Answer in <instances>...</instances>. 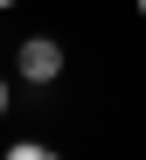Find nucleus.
Listing matches in <instances>:
<instances>
[{
	"instance_id": "obj_1",
	"label": "nucleus",
	"mask_w": 146,
	"mask_h": 160,
	"mask_svg": "<svg viewBox=\"0 0 146 160\" xmlns=\"http://www.w3.org/2000/svg\"><path fill=\"white\" fill-rule=\"evenodd\" d=\"M14 70L28 84H56V77H63V42L56 35H21L14 42Z\"/></svg>"
},
{
	"instance_id": "obj_2",
	"label": "nucleus",
	"mask_w": 146,
	"mask_h": 160,
	"mask_svg": "<svg viewBox=\"0 0 146 160\" xmlns=\"http://www.w3.org/2000/svg\"><path fill=\"white\" fill-rule=\"evenodd\" d=\"M0 160H63V153H56V146H42V139H14Z\"/></svg>"
},
{
	"instance_id": "obj_3",
	"label": "nucleus",
	"mask_w": 146,
	"mask_h": 160,
	"mask_svg": "<svg viewBox=\"0 0 146 160\" xmlns=\"http://www.w3.org/2000/svg\"><path fill=\"white\" fill-rule=\"evenodd\" d=\"M7 104H14V98H7V77H0V118H7Z\"/></svg>"
},
{
	"instance_id": "obj_4",
	"label": "nucleus",
	"mask_w": 146,
	"mask_h": 160,
	"mask_svg": "<svg viewBox=\"0 0 146 160\" xmlns=\"http://www.w3.org/2000/svg\"><path fill=\"white\" fill-rule=\"evenodd\" d=\"M7 7H14V0H0V14H7Z\"/></svg>"
},
{
	"instance_id": "obj_5",
	"label": "nucleus",
	"mask_w": 146,
	"mask_h": 160,
	"mask_svg": "<svg viewBox=\"0 0 146 160\" xmlns=\"http://www.w3.org/2000/svg\"><path fill=\"white\" fill-rule=\"evenodd\" d=\"M139 14H146V0H139Z\"/></svg>"
}]
</instances>
